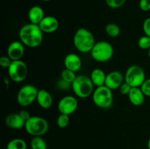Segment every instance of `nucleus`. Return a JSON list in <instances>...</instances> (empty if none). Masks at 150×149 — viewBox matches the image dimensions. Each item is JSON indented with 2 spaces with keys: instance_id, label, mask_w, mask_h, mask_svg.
I'll list each match as a JSON object with an SVG mask.
<instances>
[{
  "instance_id": "1",
  "label": "nucleus",
  "mask_w": 150,
  "mask_h": 149,
  "mask_svg": "<svg viewBox=\"0 0 150 149\" xmlns=\"http://www.w3.org/2000/svg\"><path fill=\"white\" fill-rule=\"evenodd\" d=\"M18 36L20 41L25 46L35 48L42 43L43 32L38 25L29 23L21 28Z\"/></svg>"
},
{
  "instance_id": "8",
  "label": "nucleus",
  "mask_w": 150,
  "mask_h": 149,
  "mask_svg": "<svg viewBox=\"0 0 150 149\" xmlns=\"http://www.w3.org/2000/svg\"><path fill=\"white\" fill-rule=\"evenodd\" d=\"M38 89L35 86L27 84L20 89L17 94V102L20 106L28 107L37 100Z\"/></svg>"
},
{
  "instance_id": "17",
  "label": "nucleus",
  "mask_w": 150,
  "mask_h": 149,
  "mask_svg": "<svg viewBox=\"0 0 150 149\" xmlns=\"http://www.w3.org/2000/svg\"><path fill=\"white\" fill-rule=\"evenodd\" d=\"M130 103L134 106H141L144 102L145 95L141 87L132 88L130 93L127 95Z\"/></svg>"
},
{
  "instance_id": "9",
  "label": "nucleus",
  "mask_w": 150,
  "mask_h": 149,
  "mask_svg": "<svg viewBox=\"0 0 150 149\" xmlns=\"http://www.w3.org/2000/svg\"><path fill=\"white\" fill-rule=\"evenodd\" d=\"M8 75L10 80L15 83H21L28 74V67L26 63L22 60L13 61L7 69Z\"/></svg>"
},
{
  "instance_id": "26",
  "label": "nucleus",
  "mask_w": 150,
  "mask_h": 149,
  "mask_svg": "<svg viewBox=\"0 0 150 149\" xmlns=\"http://www.w3.org/2000/svg\"><path fill=\"white\" fill-rule=\"evenodd\" d=\"M105 3L112 9H117L122 7L126 2V0H105Z\"/></svg>"
},
{
  "instance_id": "3",
  "label": "nucleus",
  "mask_w": 150,
  "mask_h": 149,
  "mask_svg": "<svg viewBox=\"0 0 150 149\" xmlns=\"http://www.w3.org/2000/svg\"><path fill=\"white\" fill-rule=\"evenodd\" d=\"M94 84L90 77L86 75H79L72 83V89L75 95L79 98L85 99L94 92Z\"/></svg>"
},
{
  "instance_id": "35",
  "label": "nucleus",
  "mask_w": 150,
  "mask_h": 149,
  "mask_svg": "<svg viewBox=\"0 0 150 149\" xmlns=\"http://www.w3.org/2000/svg\"><path fill=\"white\" fill-rule=\"evenodd\" d=\"M41 1H51V0H41Z\"/></svg>"
},
{
  "instance_id": "13",
  "label": "nucleus",
  "mask_w": 150,
  "mask_h": 149,
  "mask_svg": "<svg viewBox=\"0 0 150 149\" xmlns=\"http://www.w3.org/2000/svg\"><path fill=\"white\" fill-rule=\"evenodd\" d=\"M38 26L43 33L51 34L55 32L59 29V22L54 16L47 15L41 20Z\"/></svg>"
},
{
  "instance_id": "7",
  "label": "nucleus",
  "mask_w": 150,
  "mask_h": 149,
  "mask_svg": "<svg viewBox=\"0 0 150 149\" xmlns=\"http://www.w3.org/2000/svg\"><path fill=\"white\" fill-rule=\"evenodd\" d=\"M146 80V74L143 69L138 65L128 67L125 74V82L132 88L141 87Z\"/></svg>"
},
{
  "instance_id": "28",
  "label": "nucleus",
  "mask_w": 150,
  "mask_h": 149,
  "mask_svg": "<svg viewBox=\"0 0 150 149\" xmlns=\"http://www.w3.org/2000/svg\"><path fill=\"white\" fill-rule=\"evenodd\" d=\"M12 61H12L7 56H1V58H0V66H1V67H3V68L8 69L9 67L10 66V64H11Z\"/></svg>"
},
{
  "instance_id": "14",
  "label": "nucleus",
  "mask_w": 150,
  "mask_h": 149,
  "mask_svg": "<svg viewBox=\"0 0 150 149\" xmlns=\"http://www.w3.org/2000/svg\"><path fill=\"white\" fill-rule=\"evenodd\" d=\"M64 65L66 69L71 71L76 72L79 71L81 68L82 61L79 55L76 53H69L65 56L64 60Z\"/></svg>"
},
{
  "instance_id": "25",
  "label": "nucleus",
  "mask_w": 150,
  "mask_h": 149,
  "mask_svg": "<svg viewBox=\"0 0 150 149\" xmlns=\"http://www.w3.org/2000/svg\"><path fill=\"white\" fill-rule=\"evenodd\" d=\"M138 46L142 50H149L150 48V37L146 35L141 37L138 40Z\"/></svg>"
},
{
  "instance_id": "16",
  "label": "nucleus",
  "mask_w": 150,
  "mask_h": 149,
  "mask_svg": "<svg viewBox=\"0 0 150 149\" xmlns=\"http://www.w3.org/2000/svg\"><path fill=\"white\" fill-rule=\"evenodd\" d=\"M37 102L40 107L43 109H48L53 105V97L51 93L45 89H41L38 91L37 96Z\"/></svg>"
},
{
  "instance_id": "5",
  "label": "nucleus",
  "mask_w": 150,
  "mask_h": 149,
  "mask_svg": "<svg viewBox=\"0 0 150 149\" xmlns=\"http://www.w3.org/2000/svg\"><path fill=\"white\" fill-rule=\"evenodd\" d=\"M92 99L98 108L108 109L111 108L114 101L112 90L105 86L96 87L92 93Z\"/></svg>"
},
{
  "instance_id": "4",
  "label": "nucleus",
  "mask_w": 150,
  "mask_h": 149,
  "mask_svg": "<svg viewBox=\"0 0 150 149\" xmlns=\"http://www.w3.org/2000/svg\"><path fill=\"white\" fill-rule=\"evenodd\" d=\"M24 128L26 132L33 137H41L47 133L49 124L47 120L40 116H31L25 122Z\"/></svg>"
},
{
  "instance_id": "31",
  "label": "nucleus",
  "mask_w": 150,
  "mask_h": 149,
  "mask_svg": "<svg viewBox=\"0 0 150 149\" xmlns=\"http://www.w3.org/2000/svg\"><path fill=\"white\" fill-rule=\"evenodd\" d=\"M143 31L145 35L150 37V18H148L144 21Z\"/></svg>"
},
{
  "instance_id": "10",
  "label": "nucleus",
  "mask_w": 150,
  "mask_h": 149,
  "mask_svg": "<svg viewBox=\"0 0 150 149\" xmlns=\"http://www.w3.org/2000/svg\"><path fill=\"white\" fill-rule=\"evenodd\" d=\"M79 105L77 99L73 96H65L62 98L58 104V110L60 113L70 115L76 111Z\"/></svg>"
},
{
  "instance_id": "34",
  "label": "nucleus",
  "mask_w": 150,
  "mask_h": 149,
  "mask_svg": "<svg viewBox=\"0 0 150 149\" xmlns=\"http://www.w3.org/2000/svg\"><path fill=\"white\" fill-rule=\"evenodd\" d=\"M148 56H149V58H150V48L148 50Z\"/></svg>"
},
{
  "instance_id": "12",
  "label": "nucleus",
  "mask_w": 150,
  "mask_h": 149,
  "mask_svg": "<svg viewBox=\"0 0 150 149\" xmlns=\"http://www.w3.org/2000/svg\"><path fill=\"white\" fill-rule=\"evenodd\" d=\"M124 80L125 77L120 72L112 71L106 74L105 86L111 90H115L120 89Z\"/></svg>"
},
{
  "instance_id": "22",
  "label": "nucleus",
  "mask_w": 150,
  "mask_h": 149,
  "mask_svg": "<svg viewBox=\"0 0 150 149\" xmlns=\"http://www.w3.org/2000/svg\"><path fill=\"white\" fill-rule=\"evenodd\" d=\"M30 146L32 149H47L46 142L44 140L42 137H34L30 143Z\"/></svg>"
},
{
  "instance_id": "20",
  "label": "nucleus",
  "mask_w": 150,
  "mask_h": 149,
  "mask_svg": "<svg viewBox=\"0 0 150 149\" xmlns=\"http://www.w3.org/2000/svg\"><path fill=\"white\" fill-rule=\"evenodd\" d=\"M7 149H26L27 144L21 138H15L10 140L7 145Z\"/></svg>"
},
{
  "instance_id": "2",
  "label": "nucleus",
  "mask_w": 150,
  "mask_h": 149,
  "mask_svg": "<svg viewBox=\"0 0 150 149\" xmlns=\"http://www.w3.org/2000/svg\"><path fill=\"white\" fill-rule=\"evenodd\" d=\"M95 43L93 34L85 28H79L73 36L74 47L82 53H90Z\"/></svg>"
},
{
  "instance_id": "18",
  "label": "nucleus",
  "mask_w": 150,
  "mask_h": 149,
  "mask_svg": "<svg viewBox=\"0 0 150 149\" xmlns=\"http://www.w3.org/2000/svg\"><path fill=\"white\" fill-rule=\"evenodd\" d=\"M45 13L43 9L38 5L31 7L28 13V18L30 23L38 25L41 20L45 18Z\"/></svg>"
},
{
  "instance_id": "30",
  "label": "nucleus",
  "mask_w": 150,
  "mask_h": 149,
  "mask_svg": "<svg viewBox=\"0 0 150 149\" xmlns=\"http://www.w3.org/2000/svg\"><path fill=\"white\" fill-rule=\"evenodd\" d=\"M139 7L144 12H148L150 10V0H140Z\"/></svg>"
},
{
  "instance_id": "32",
  "label": "nucleus",
  "mask_w": 150,
  "mask_h": 149,
  "mask_svg": "<svg viewBox=\"0 0 150 149\" xmlns=\"http://www.w3.org/2000/svg\"><path fill=\"white\" fill-rule=\"evenodd\" d=\"M19 114H20V115L21 116V118L24 120L25 122H26V121L31 117L30 113H29L27 110H21L20 112H19Z\"/></svg>"
},
{
  "instance_id": "29",
  "label": "nucleus",
  "mask_w": 150,
  "mask_h": 149,
  "mask_svg": "<svg viewBox=\"0 0 150 149\" xmlns=\"http://www.w3.org/2000/svg\"><path fill=\"white\" fill-rule=\"evenodd\" d=\"M132 87L127 83L126 82H124L121 85V86L120 87V92L121 94L122 95H128L129 93H130V90H131Z\"/></svg>"
},
{
  "instance_id": "24",
  "label": "nucleus",
  "mask_w": 150,
  "mask_h": 149,
  "mask_svg": "<svg viewBox=\"0 0 150 149\" xmlns=\"http://www.w3.org/2000/svg\"><path fill=\"white\" fill-rule=\"evenodd\" d=\"M70 123V116L68 115L60 113L57 120V124L60 129H64L69 125Z\"/></svg>"
},
{
  "instance_id": "21",
  "label": "nucleus",
  "mask_w": 150,
  "mask_h": 149,
  "mask_svg": "<svg viewBox=\"0 0 150 149\" xmlns=\"http://www.w3.org/2000/svg\"><path fill=\"white\" fill-rule=\"evenodd\" d=\"M105 31L108 36L113 38L117 37L120 34V32H121L120 26L114 23H108L105 26Z\"/></svg>"
},
{
  "instance_id": "33",
  "label": "nucleus",
  "mask_w": 150,
  "mask_h": 149,
  "mask_svg": "<svg viewBox=\"0 0 150 149\" xmlns=\"http://www.w3.org/2000/svg\"><path fill=\"white\" fill-rule=\"evenodd\" d=\"M147 146H148V149H150V138L149 139V140H148Z\"/></svg>"
},
{
  "instance_id": "23",
  "label": "nucleus",
  "mask_w": 150,
  "mask_h": 149,
  "mask_svg": "<svg viewBox=\"0 0 150 149\" xmlns=\"http://www.w3.org/2000/svg\"><path fill=\"white\" fill-rule=\"evenodd\" d=\"M76 77H77V76H76L75 72L71 71L70 70H67L66 68L64 70H63L61 72V78L63 80H64V81L70 83L71 85L74 82V80H76Z\"/></svg>"
},
{
  "instance_id": "27",
  "label": "nucleus",
  "mask_w": 150,
  "mask_h": 149,
  "mask_svg": "<svg viewBox=\"0 0 150 149\" xmlns=\"http://www.w3.org/2000/svg\"><path fill=\"white\" fill-rule=\"evenodd\" d=\"M142 91L144 92L146 96L150 97V78L146 79L142 86H141Z\"/></svg>"
},
{
  "instance_id": "11",
  "label": "nucleus",
  "mask_w": 150,
  "mask_h": 149,
  "mask_svg": "<svg viewBox=\"0 0 150 149\" xmlns=\"http://www.w3.org/2000/svg\"><path fill=\"white\" fill-rule=\"evenodd\" d=\"M25 45L21 41H13L7 48V56L12 61L21 60L24 55Z\"/></svg>"
},
{
  "instance_id": "6",
  "label": "nucleus",
  "mask_w": 150,
  "mask_h": 149,
  "mask_svg": "<svg viewBox=\"0 0 150 149\" xmlns=\"http://www.w3.org/2000/svg\"><path fill=\"white\" fill-rule=\"evenodd\" d=\"M114 52V48L111 43L106 41H100L95 43L90 53L96 61L106 62L112 58Z\"/></svg>"
},
{
  "instance_id": "19",
  "label": "nucleus",
  "mask_w": 150,
  "mask_h": 149,
  "mask_svg": "<svg viewBox=\"0 0 150 149\" xmlns=\"http://www.w3.org/2000/svg\"><path fill=\"white\" fill-rule=\"evenodd\" d=\"M105 78H106V74L101 69L96 68L92 70L91 72L90 79L93 83L94 86L96 87L105 86Z\"/></svg>"
},
{
  "instance_id": "15",
  "label": "nucleus",
  "mask_w": 150,
  "mask_h": 149,
  "mask_svg": "<svg viewBox=\"0 0 150 149\" xmlns=\"http://www.w3.org/2000/svg\"><path fill=\"white\" fill-rule=\"evenodd\" d=\"M5 124L12 129H20L24 127L25 121L19 113H10L5 118Z\"/></svg>"
}]
</instances>
